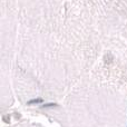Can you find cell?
<instances>
[{
	"label": "cell",
	"mask_w": 127,
	"mask_h": 127,
	"mask_svg": "<svg viewBox=\"0 0 127 127\" xmlns=\"http://www.w3.org/2000/svg\"><path fill=\"white\" fill-rule=\"evenodd\" d=\"M19 127H36V126H19Z\"/></svg>",
	"instance_id": "cell-1"
}]
</instances>
